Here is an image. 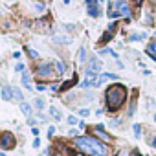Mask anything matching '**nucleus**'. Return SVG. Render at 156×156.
<instances>
[{"label":"nucleus","mask_w":156,"mask_h":156,"mask_svg":"<svg viewBox=\"0 0 156 156\" xmlns=\"http://www.w3.org/2000/svg\"><path fill=\"white\" fill-rule=\"evenodd\" d=\"M0 156H6V154H4V152H0Z\"/></svg>","instance_id":"4c0bfd02"},{"label":"nucleus","mask_w":156,"mask_h":156,"mask_svg":"<svg viewBox=\"0 0 156 156\" xmlns=\"http://www.w3.org/2000/svg\"><path fill=\"white\" fill-rule=\"evenodd\" d=\"M92 4H98V0H87V6H92Z\"/></svg>","instance_id":"2f4dec72"},{"label":"nucleus","mask_w":156,"mask_h":156,"mask_svg":"<svg viewBox=\"0 0 156 156\" xmlns=\"http://www.w3.org/2000/svg\"><path fill=\"white\" fill-rule=\"evenodd\" d=\"M116 28H118V24H116V22H112V24L108 26V30H107V33H105V35L101 37V41H99V44H107V42H108V41H110V39L114 37V31H116Z\"/></svg>","instance_id":"423d86ee"},{"label":"nucleus","mask_w":156,"mask_h":156,"mask_svg":"<svg viewBox=\"0 0 156 156\" xmlns=\"http://www.w3.org/2000/svg\"><path fill=\"white\" fill-rule=\"evenodd\" d=\"M2 99L4 101H11L13 99V88L11 87H2Z\"/></svg>","instance_id":"6e6552de"},{"label":"nucleus","mask_w":156,"mask_h":156,"mask_svg":"<svg viewBox=\"0 0 156 156\" xmlns=\"http://www.w3.org/2000/svg\"><path fill=\"white\" fill-rule=\"evenodd\" d=\"M132 130H134V136H136V138H140V136H141V127H140L138 123L132 127Z\"/></svg>","instance_id":"aec40b11"},{"label":"nucleus","mask_w":156,"mask_h":156,"mask_svg":"<svg viewBox=\"0 0 156 156\" xmlns=\"http://www.w3.org/2000/svg\"><path fill=\"white\" fill-rule=\"evenodd\" d=\"M35 9H37V11H42V9H44V6H42V4H37V6H35Z\"/></svg>","instance_id":"c756f323"},{"label":"nucleus","mask_w":156,"mask_h":156,"mask_svg":"<svg viewBox=\"0 0 156 156\" xmlns=\"http://www.w3.org/2000/svg\"><path fill=\"white\" fill-rule=\"evenodd\" d=\"M75 81H77V79H75V77H73V79H72V81H68V83H64V85L61 87V90H62V92H64V90H68V88H70V87H72V85H73Z\"/></svg>","instance_id":"6ab92c4d"},{"label":"nucleus","mask_w":156,"mask_h":156,"mask_svg":"<svg viewBox=\"0 0 156 156\" xmlns=\"http://www.w3.org/2000/svg\"><path fill=\"white\" fill-rule=\"evenodd\" d=\"M37 90L42 92V90H46V87H44V85H37Z\"/></svg>","instance_id":"7c9ffc66"},{"label":"nucleus","mask_w":156,"mask_h":156,"mask_svg":"<svg viewBox=\"0 0 156 156\" xmlns=\"http://www.w3.org/2000/svg\"><path fill=\"white\" fill-rule=\"evenodd\" d=\"M31 132H33V136H37V138H39V129H37V127H33V129H31Z\"/></svg>","instance_id":"c85d7f7f"},{"label":"nucleus","mask_w":156,"mask_h":156,"mask_svg":"<svg viewBox=\"0 0 156 156\" xmlns=\"http://www.w3.org/2000/svg\"><path fill=\"white\" fill-rule=\"evenodd\" d=\"M145 37H147L145 33H140V35H132V37H130V41H143Z\"/></svg>","instance_id":"412c9836"},{"label":"nucleus","mask_w":156,"mask_h":156,"mask_svg":"<svg viewBox=\"0 0 156 156\" xmlns=\"http://www.w3.org/2000/svg\"><path fill=\"white\" fill-rule=\"evenodd\" d=\"M152 145H154V147H156V138H154V140H152Z\"/></svg>","instance_id":"f704fd0d"},{"label":"nucleus","mask_w":156,"mask_h":156,"mask_svg":"<svg viewBox=\"0 0 156 156\" xmlns=\"http://www.w3.org/2000/svg\"><path fill=\"white\" fill-rule=\"evenodd\" d=\"M15 145H17V141H15V136L11 132H4L0 136V147L2 149H13Z\"/></svg>","instance_id":"20e7f679"},{"label":"nucleus","mask_w":156,"mask_h":156,"mask_svg":"<svg viewBox=\"0 0 156 156\" xmlns=\"http://www.w3.org/2000/svg\"><path fill=\"white\" fill-rule=\"evenodd\" d=\"M154 121H156V114H154Z\"/></svg>","instance_id":"58836bf2"},{"label":"nucleus","mask_w":156,"mask_h":156,"mask_svg":"<svg viewBox=\"0 0 156 156\" xmlns=\"http://www.w3.org/2000/svg\"><path fill=\"white\" fill-rule=\"evenodd\" d=\"M55 68H57V73H59V75L64 73V64H62L61 61H55Z\"/></svg>","instance_id":"dca6fc26"},{"label":"nucleus","mask_w":156,"mask_h":156,"mask_svg":"<svg viewBox=\"0 0 156 156\" xmlns=\"http://www.w3.org/2000/svg\"><path fill=\"white\" fill-rule=\"evenodd\" d=\"M68 123H70V125H75V123H77V118H73V116H68Z\"/></svg>","instance_id":"393cba45"},{"label":"nucleus","mask_w":156,"mask_h":156,"mask_svg":"<svg viewBox=\"0 0 156 156\" xmlns=\"http://www.w3.org/2000/svg\"><path fill=\"white\" fill-rule=\"evenodd\" d=\"M33 105H35V107H37L39 110H42V108H44V99H42V98H35Z\"/></svg>","instance_id":"2eb2a0df"},{"label":"nucleus","mask_w":156,"mask_h":156,"mask_svg":"<svg viewBox=\"0 0 156 156\" xmlns=\"http://www.w3.org/2000/svg\"><path fill=\"white\" fill-rule=\"evenodd\" d=\"M149 53L156 57V39H154V41H152V42L149 44Z\"/></svg>","instance_id":"a211bd4d"},{"label":"nucleus","mask_w":156,"mask_h":156,"mask_svg":"<svg viewBox=\"0 0 156 156\" xmlns=\"http://www.w3.org/2000/svg\"><path fill=\"white\" fill-rule=\"evenodd\" d=\"M53 156H62V154H59V152H57V154H53Z\"/></svg>","instance_id":"e433bc0d"},{"label":"nucleus","mask_w":156,"mask_h":156,"mask_svg":"<svg viewBox=\"0 0 156 156\" xmlns=\"http://www.w3.org/2000/svg\"><path fill=\"white\" fill-rule=\"evenodd\" d=\"M55 134V127H48V138H51Z\"/></svg>","instance_id":"a878e982"},{"label":"nucleus","mask_w":156,"mask_h":156,"mask_svg":"<svg viewBox=\"0 0 156 156\" xmlns=\"http://www.w3.org/2000/svg\"><path fill=\"white\" fill-rule=\"evenodd\" d=\"M33 147H35V149H37V147H41V140H39V138H35V140H33Z\"/></svg>","instance_id":"cd10ccee"},{"label":"nucleus","mask_w":156,"mask_h":156,"mask_svg":"<svg viewBox=\"0 0 156 156\" xmlns=\"http://www.w3.org/2000/svg\"><path fill=\"white\" fill-rule=\"evenodd\" d=\"M118 156H129V154H127V151H119V152H118Z\"/></svg>","instance_id":"473e14b6"},{"label":"nucleus","mask_w":156,"mask_h":156,"mask_svg":"<svg viewBox=\"0 0 156 156\" xmlns=\"http://www.w3.org/2000/svg\"><path fill=\"white\" fill-rule=\"evenodd\" d=\"M88 15H90L92 19H98V17H99V8H98V4L88 6Z\"/></svg>","instance_id":"ddd939ff"},{"label":"nucleus","mask_w":156,"mask_h":156,"mask_svg":"<svg viewBox=\"0 0 156 156\" xmlns=\"http://www.w3.org/2000/svg\"><path fill=\"white\" fill-rule=\"evenodd\" d=\"M105 99H107V108L110 112L119 110L123 107L125 99H127V88H125V85H121V83L110 85L107 88V92H105Z\"/></svg>","instance_id":"f257e3e1"},{"label":"nucleus","mask_w":156,"mask_h":156,"mask_svg":"<svg viewBox=\"0 0 156 156\" xmlns=\"http://www.w3.org/2000/svg\"><path fill=\"white\" fill-rule=\"evenodd\" d=\"M99 79H98V73H88L87 72V77H85V81L81 83L83 88H88V87H98Z\"/></svg>","instance_id":"39448f33"},{"label":"nucleus","mask_w":156,"mask_h":156,"mask_svg":"<svg viewBox=\"0 0 156 156\" xmlns=\"http://www.w3.org/2000/svg\"><path fill=\"white\" fill-rule=\"evenodd\" d=\"M50 116H51L55 121H61V119H62V114H61V110H59L57 107H50Z\"/></svg>","instance_id":"9b49d317"},{"label":"nucleus","mask_w":156,"mask_h":156,"mask_svg":"<svg viewBox=\"0 0 156 156\" xmlns=\"http://www.w3.org/2000/svg\"><path fill=\"white\" fill-rule=\"evenodd\" d=\"M13 98H15V99H19L20 103L24 101V99H22V92H20L19 88H13Z\"/></svg>","instance_id":"f3484780"},{"label":"nucleus","mask_w":156,"mask_h":156,"mask_svg":"<svg viewBox=\"0 0 156 156\" xmlns=\"http://www.w3.org/2000/svg\"><path fill=\"white\" fill-rule=\"evenodd\" d=\"M20 110H22L24 116H31V107H30L28 103H24V101L20 103Z\"/></svg>","instance_id":"4468645a"},{"label":"nucleus","mask_w":156,"mask_h":156,"mask_svg":"<svg viewBox=\"0 0 156 156\" xmlns=\"http://www.w3.org/2000/svg\"><path fill=\"white\" fill-rule=\"evenodd\" d=\"M22 85H24V88H28V90H31L33 87H31V77H30V73H26V72H22Z\"/></svg>","instance_id":"9d476101"},{"label":"nucleus","mask_w":156,"mask_h":156,"mask_svg":"<svg viewBox=\"0 0 156 156\" xmlns=\"http://www.w3.org/2000/svg\"><path fill=\"white\" fill-rule=\"evenodd\" d=\"M94 130H96V134L101 138V140H105V141H108L110 140V136L105 132V129H103V125H98V127H94Z\"/></svg>","instance_id":"1a4fd4ad"},{"label":"nucleus","mask_w":156,"mask_h":156,"mask_svg":"<svg viewBox=\"0 0 156 156\" xmlns=\"http://www.w3.org/2000/svg\"><path fill=\"white\" fill-rule=\"evenodd\" d=\"M35 72H37L39 77H42V79H48V77L53 75V66H51V62H42V64L37 66Z\"/></svg>","instance_id":"7ed1b4c3"},{"label":"nucleus","mask_w":156,"mask_h":156,"mask_svg":"<svg viewBox=\"0 0 156 156\" xmlns=\"http://www.w3.org/2000/svg\"><path fill=\"white\" fill-rule=\"evenodd\" d=\"M132 156H141V154H138V152H134V154H132Z\"/></svg>","instance_id":"c9c22d12"},{"label":"nucleus","mask_w":156,"mask_h":156,"mask_svg":"<svg viewBox=\"0 0 156 156\" xmlns=\"http://www.w3.org/2000/svg\"><path fill=\"white\" fill-rule=\"evenodd\" d=\"M75 156H85V152H75Z\"/></svg>","instance_id":"72a5a7b5"},{"label":"nucleus","mask_w":156,"mask_h":156,"mask_svg":"<svg viewBox=\"0 0 156 156\" xmlns=\"http://www.w3.org/2000/svg\"><path fill=\"white\" fill-rule=\"evenodd\" d=\"M41 2H44V0H41Z\"/></svg>","instance_id":"ea45409f"},{"label":"nucleus","mask_w":156,"mask_h":156,"mask_svg":"<svg viewBox=\"0 0 156 156\" xmlns=\"http://www.w3.org/2000/svg\"><path fill=\"white\" fill-rule=\"evenodd\" d=\"M101 70V61H98V59H92L90 62H88V68H87V72L88 73H98Z\"/></svg>","instance_id":"0eeeda50"},{"label":"nucleus","mask_w":156,"mask_h":156,"mask_svg":"<svg viewBox=\"0 0 156 156\" xmlns=\"http://www.w3.org/2000/svg\"><path fill=\"white\" fill-rule=\"evenodd\" d=\"M85 57H87V50L81 48V51H79V62H85Z\"/></svg>","instance_id":"4be33fe9"},{"label":"nucleus","mask_w":156,"mask_h":156,"mask_svg":"<svg viewBox=\"0 0 156 156\" xmlns=\"http://www.w3.org/2000/svg\"><path fill=\"white\" fill-rule=\"evenodd\" d=\"M79 114H81V116H88L90 110H88V108H83V110H79Z\"/></svg>","instance_id":"bb28decb"},{"label":"nucleus","mask_w":156,"mask_h":156,"mask_svg":"<svg viewBox=\"0 0 156 156\" xmlns=\"http://www.w3.org/2000/svg\"><path fill=\"white\" fill-rule=\"evenodd\" d=\"M75 145L79 147L81 151L85 152H90L94 156H107L108 149L105 143H101L98 138H92V136H83V138H77L75 140Z\"/></svg>","instance_id":"f03ea898"},{"label":"nucleus","mask_w":156,"mask_h":156,"mask_svg":"<svg viewBox=\"0 0 156 156\" xmlns=\"http://www.w3.org/2000/svg\"><path fill=\"white\" fill-rule=\"evenodd\" d=\"M28 51H30V55H31L33 59H37V57H39V53H37L35 50H31V48H28Z\"/></svg>","instance_id":"5701e85b"},{"label":"nucleus","mask_w":156,"mask_h":156,"mask_svg":"<svg viewBox=\"0 0 156 156\" xmlns=\"http://www.w3.org/2000/svg\"><path fill=\"white\" fill-rule=\"evenodd\" d=\"M15 70H17V72H24V62H19V64L15 66Z\"/></svg>","instance_id":"b1692460"},{"label":"nucleus","mask_w":156,"mask_h":156,"mask_svg":"<svg viewBox=\"0 0 156 156\" xmlns=\"http://www.w3.org/2000/svg\"><path fill=\"white\" fill-rule=\"evenodd\" d=\"M116 77H118L116 73H108V72H107V73H101V75H99V83H98V87H99L101 83L108 81V79H116Z\"/></svg>","instance_id":"f8f14e48"}]
</instances>
